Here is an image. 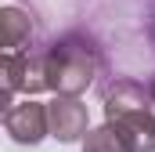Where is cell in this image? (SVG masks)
<instances>
[{
    "mask_svg": "<svg viewBox=\"0 0 155 152\" xmlns=\"http://www.w3.org/2000/svg\"><path fill=\"white\" fill-rule=\"evenodd\" d=\"M97 76V51L83 33H65L54 43L40 47L25 62V91H54V94H83Z\"/></svg>",
    "mask_w": 155,
    "mask_h": 152,
    "instance_id": "obj_1",
    "label": "cell"
},
{
    "mask_svg": "<svg viewBox=\"0 0 155 152\" xmlns=\"http://www.w3.org/2000/svg\"><path fill=\"white\" fill-rule=\"evenodd\" d=\"M105 123L119 134L126 152H155L152 94L137 80H116L105 87Z\"/></svg>",
    "mask_w": 155,
    "mask_h": 152,
    "instance_id": "obj_2",
    "label": "cell"
},
{
    "mask_svg": "<svg viewBox=\"0 0 155 152\" xmlns=\"http://www.w3.org/2000/svg\"><path fill=\"white\" fill-rule=\"evenodd\" d=\"M87 127H90V116L76 94H54V102L47 105V134L69 145L87 134Z\"/></svg>",
    "mask_w": 155,
    "mask_h": 152,
    "instance_id": "obj_3",
    "label": "cell"
},
{
    "mask_svg": "<svg viewBox=\"0 0 155 152\" xmlns=\"http://www.w3.org/2000/svg\"><path fill=\"white\" fill-rule=\"evenodd\" d=\"M4 127L11 134V141L18 145H40L47 138V105L40 102H22V105H11V112L4 116Z\"/></svg>",
    "mask_w": 155,
    "mask_h": 152,
    "instance_id": "obj_4",
    "label": "cell"
},
{
    "mask_svg": "<svg viewBox=\"0 0 155 152\" xmlns=\"http://www.w3.org/2000/svg\"><path fill=\"white\" fill-rule=\"evenodd\" d=\"M33 36V18L22 7H0V51L22 47Z\"/></svg>",
    "mask_w": 155,
    "mask_h": 152,
    "instance_id": "obj_5",
    "label": "cell"
},
{
    "mask_svg": "<svg viewBox=\"0 0 155 152\" xmlns=\"http://www.w3.org/2000/svg\"><path fill=\"white\" fill-rule=\"evenodd\" d=\"M25 62H29L25 51H0V91L7 94L25 91Z\"/></svg>",
    "mask_w": 155,
    "mask_h": 152,
    "instance_id": "obj_6",
    "label": "cell"
},
{
    "mask_svg": "<svg viewBox=\"0 0 155 152\" xmlns=\"http://www.w3.org/2000/svg\"><path fill=\"white\" fill-rule=\"evenodd\" d=\"M83 152H126V145L119 141V134L105 123L97 130H87L83 134Z\"/></svg>",
    "mask_w": 155,
    "mask_h": 152,
    "instance_id": "obj_7",
    "label": "cell"
},
{
    "mask_svg": "<svg viewBox=\"0 0 155 152\" xmlns=\"http://www.w3.org/2000/svg\"><path fill=\"white\" fill-rule=\"evenodd\" d=\"M11 98H15V94H7V91H0V119H4V116L11 112V105H15Z\"/></svg>",
    "mask_w": 155,
    "mask_h": 152,
    "instance_id": "obj_8",
    "label": "cell"
},
{
    "mask_svg": "<svg viewBox=\"0 0 155 152\" xmlns=\"http://www.w3.org/2000/svg\"><path fill=\"white\" fill-rule=\"evenodd\" d=\"M148 22L155 26V0H148Z\"/></svg>",
    "mask_w": 155,
    "mask_h": 152,
    "instance_id": "obj_9",
    "label": "cell"
},
{
    "mask_svg": "<svg viewBox=\"0 0 155 152\" xmlns=\"http://www.w3.org/2000/svg\"><path fill=\"white\" fill-rule=\"evenodd\" d=\"M148 94H152V102H155V76H152V83H148Z\"/></svg>",
    "mask_w": 155,
    "mask_h": 152,
    "instance_id": "obj_10",
    "label": "cell"
},
{
    "mask_svg": "<svg viewBox=\"0 0 155 152\" xmlns=\"http://www.w3.org/2000/svg\"><path fill=\"white\" fill-rule=\"evenodd\" d=\"M152 36H155V26H152Z\"/></svg>",
    "mask_w": 155,
    "mask_h": 152,
    "instance_id": "obj_11",
    "label": "cell"
}]
</instances>
